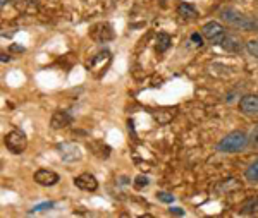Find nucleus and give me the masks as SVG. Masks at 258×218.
Wrapping results in <instances>:
<instances>
[{
	"label": "nucleus",
	"instance_id": "12",
	"mask_svg": "<svg viewBox=\"0 0 258 218\" xmlns=\"http://www.w3.org/2000/svg\"><path fill=\"white\" fill-rule=\"evenodd\" d=\"M177 14L181 16L182 19H195L198 16V11L195 9L193 6H189V4L182 2L181 6L177 7Z\"/></svg>",
	"mask_w": 258,
	"mask_h": 218
},
{
	"label": "nucleus",
	"instance_id": "17",
	"mask_svg": "<svg viewBox=\"0 0 258 218\" xmlns=\"http://www.w3.org/2000/svg\"><path fill=\"white\" fill-rule=\"evenodd\" d=\"M157 199L162 201V203H167V204H172L174 203V196L172 194H169V192H165V191H159L157 192Z\"/></svg>",
	"mask_w": 258,
	"mask_h": 218
},
{
	"label": "nucleus",
	"instance_id": "13",
	"mask_svg": "<svg viewBox=\"0 0 258 218\" xmlns=\"http://www.w3.org/2000/svg\"><path fill=\"white\" fill-rule=\"evenodd\" d=\"M244 179L248 180L249 184H258V158L255 162L249 163V167L244 172Z\"/></svg>",
	"mask_w": 258,
	"mask_h": 218
},
{
	"label": "nucleus",
	"instance_id": "10",
	"mask_svg": "<svg viewBox=\"0 0 258 218\" xmlns=\"http://www.w3.org/2000/svg\"><path fill=\"white\" fill-rule=\"evenodd\" d=\"M220 47L224 50H227V52H241V50H243V41L236 35H227L222 43H220Z\"/></svg>",
	"mask_w": 258,
	"mask_h": 218
},
{
	"label": "nucleus",
	"instance_id": "8",
	"mask_svg": "<svg viewBox=\"0 0 258 218\" xmlns=\"http://www.w3.org/2000/svg\"><path fill=\"white\" fill-rule=\"evenodd\" d=\"M74 186H76L78 189H81V191L93 192V191L98 189V180H97V177H95L93 174L85 172V174H80L78 177H74Z\"/></svg>",
	"mask_w": 258,
	"mask_h": 218
},
{
	"label": "nucleus",
	"instance_id": "3",
	"mask_svg": "<svg viewBox=\"0 0 258 218\" xmlns=\"http://www.w3.org/2000/svg\"><path fill=\"white\" fill-rule=\"evenodd\" d=\"M4 144H6V148L9 150L11 153L21 155L28 146V137H26V134L23 131H19V129H12L11 132H7L6 136H4Z\"/></svg>",
	"mask_w": 258,
	"mask_h": 218
},
{
	"label": "nucleus",
	"instance_id": "16",
	"mask_svg": "<svg viewBox=\"0 0 258 218\" xmlns=\"http://www.w3.org/2000/svg\"><path fill=\"white\" fill-rule=\"evenodd\" d=\"M246 52L251 57L258 58V38H253V40L248 41V43H246Z\"/></svg>",
	"mask_w": 258,
	"mask_h": 218
},
{
	"label": "nucleus",
	"instance_id": "6",
	"mask_svg": "<svg viewBox=\"0 0 258 218\" xmlns=\"http://www.w3.org/2000/svg\"><path fill=\"white\" fill-rule=\"evenodd\" d=\"M33 180H35L38 186L41 187H52L55 186L57 182L60 180L59 174L53 170H48V169H38L33 174Z\"/></svg>",
	"mask_w": 258,
	"mask_h": 218
},
{
	"label": "nucleus",
	"instance_id": "9",
	"mask_svg": "<svg viewBox=\"0 0 258 218\" xmlns=\"http://www.w3.org/2000/svg\"><path fill=\"white\" fill-rule=\"evenodd\" d=\"M71 124H73V115H71L69 112H66V110L53 112L52 119H50V127L55 129V131L68 127V125H71Z\"/></svg>",
	"mask_w": 258,
	"mask_h": 218
},
{
	"label": "nucleus",
	"instance_id": "1",
	"mask_svg": "<svg viewBox=\"0 0 258 218\" xmlns=\"http://www.w3.org/2000/svg\"><path fill=\"white\" fill-rule=\"evenodd\" d=\"M219 16L224 23H227V26L243 29V31H258V19L249 18L234 7H224V9H220Z\"/></svg>",
	"mask_w": 258,
	"mask_h": 218
},
{
	"label": "nucleus",
	"instance_id": "5",
	"mask_svg": "<svg viewBox=\"0 0 258 218\" xmlns=\"http://www.w3.org/2000/svg\"><path fill=\"white\" fill-rule=\"evenodd\" d=\"M57 152H59L62 162L66 163L80 162L83 158V150L76 142H60V144H57Z\"/></svg>",
	"mask_w": 258,
	"mask_h": 218
},
{
	"label": "nucleus",
	"instance_id": "15",
	"mask_svg": "<svg viewBox=\"0 0 258 218\" xmlns=\"http://www.w3.org/2000/svg\"><path fill=\"white\" fill-rule=\"evenodd\" d=\"M53 206H55L53 201H45V203H40V204H36V206H33L30 211H28V215H33V213H38V211H47V209H52Z\"/></svg>",
	"mask_w": 258,
	"mask_h": 218
},
{
	"label": "nucleus",
	"instance_id": "20",
	"mask_svg": "<svg viewBox=\"0 0 258 218\" xmlns=\"http://www.w3.org/2000/svg\"><path fill=\"white\" fill-rule=\"evenodd\" d=\"M191 41H193L197 47H202V45H203V36L200 35V33H193V35H191Z\"/></svg>",
	"mask_w": 258,
	"mask_h": 218
},
{
	"label": "nucleus",
	"instance_id": "19",
	"mask_svg": "<svg viewBox=\"0 0 258 218\" xmlns=\"http://www.w3.org/2000/svg\"><path fill=\"white\" fill-rule=\"evenodd\" d=\"M249 144H251L253 148H258V125L251 131V136H249Z\"/></svg>",
	"mask_w": 258,
	"mask_h": 218
},
{
	"label": "nucleus",
	"instance_id": "18",
	"mask_svg": "<svg viewBox=\"0 0 258 218\" xmlns=\"http://www.w3.org/2000/svg\"><path fill=\"white\" fill-rule=\"evenodd\" d=\"M150 184V180H148V177H145V175H138V177L135 179V186L138 187V189H141L143 186H148Z\"/></svg>",
	"mask_w": 258,
	"mask_h": 218
},
{
	"label": "nucleus",
	"instance_id": "22",
	"mask_svg": "<svg viewBox=\"0 0 258 218\" xmlns=\"http://www.w3.org/2000/svg\"><path fill=\"white\" fill-rule=\"evenodd\" d=\"M9 60H11V57L6 55V53H2V62H9Z\"/></svg>",
	"mask_w": 258,
	"mask_h": 218
},
{
	"label": "nucleus",
	"instance_id": "2",
	"mask_svg": "<svg viewBox=\"0 0 258 218\" xmlns=\"http://www.w3.org/2000/svg\"><path fill=\"white\" fill-rule=\"evenodd\" d=\"M249 144V136L244 131H232L217 142V150L222 153H238L243 152Z\"/></svg>",
	"mask_w": 258,
	"mask_h": 218
},
{
	"label": "nucleus",
	"instance_id": "23",
	"mask_svg": "<svg viewBox=\"0 0 258 218\" xmlns=\"http://www.w3.org/2000/svg\"><path fill=\"white\" fill-rule=\"evenodd\" d=\"M9 2H11V0H0V7H6Z\"/></svg>",
	"mask_w": 258,
	"mask_h": 218
},
{
	"label": "nucleus",
	"instance_id": "4",
	"mask_svg": "<svg viewBox=\"0 0 258 218\" xmlns=\"http://www.w3.org/2000/svg\"><path fill=\"white\" fill-rule=\"evenodd\" d=\"M202 35L205 36V38L209 40L210 43L220 45L224 41V38L227 36V33H226V29H224L222 24L217 23V21H209V23L203 24Z\"/></svg>",
	"mask_w": 258,
	"mask_h": 218
},
{
	"label": "nucleus",
	"instance_id": "21",
	"mask_svg": "<svg viewBox=\"0 0 258 218\" xmlns=\"http://www.w3.org/2000/svg\"><path fill=\"white\" fill-rule=\"evenodd\" d=\"M169 213L170 215H184V209H181V208H177V206H174V208H169Z\"/></svg>",
	"mask_w": 258,
	"mask_h": 218
},
{
	"label": "nucleus",
	"instance_id": "7",
	"mask_svg": "<svg viewBox=\"0 0 258 218\" xmlns=\"http://www.w3.org/2000/svg\"><path fill=\"white\" fill-rule=\"evenodd\" d=\"M239 110L246 117L258 119V95H244L239 100Z\"/></svg>",
	"mask_w": 258,
	"mask_h": 218
},
{
	"label": "nucleus",
	"instance_id": "14",
	"mask_svg": "<svg viewBox=\"0 0 258 218\" xmlns=\"http://www.w3.org/2000/svg\"><path fill=\"white\" fill-rule=\"evenodd\" d=\"M170 43H172V38H170L167 33H159V35H157V50H159L160 53H164L165 50L170 47Z\"/></svg>",
	"mask_w": 258,
	"mask_h": 218
},
{
	"label": "nucleus",
	"instance_id": "11",
	"mask_svg": "<svg viewBox=\"0 0 258 218\" xmlns=\"http://www.w3.org/2000/svg\"><path fill=\"white\" fill-rule=\"evenodd\" d=\"M241 213L243 215H256L258 213V196H253V198L246 199L241 206Z\"/></svg>",
	"mask_w": 258,
	"mask_h": 218
}]
</instances>
